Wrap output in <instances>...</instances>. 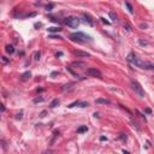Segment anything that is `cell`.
Segmentation results:
<instances>
[{
	"mask_svg": "<svg viewBox=\"0 0 154 154\" xmlns=\"http://www.w3.org/2000/svg\"><path fill=\"white\" fill-rule=\"evenodd\" d=\"M75 54L77 55V57H90V54L89 53H87V52H82V51H75Z\"/></svg>",
	"mask_w": 154,
	"mask_h": 154,
	"instance_id": "52a82bcc",
	"label": "cell"
},
{
	"mask_svg": "<svg viewBox=\"0 0 154 154\" xmlns=\"http://www.w3.org/2000/svg\"><path fill=\"white\" fill-rule=\"evenodd\" d=\"M58 105H59V99H54V100H53V101L51 102V107H52V108L57 107Z\"/></svg>",
	"mask_w": 154,
	"mask_h": 154,
	"instance_id": "9a60e30c",
	"label": "cell"
},
{
	"mask_svg": "<svg viewBox=\"0 0 154 154\" xmlns=\"http://www.w3.org/2000/svg\"><path fill=\"white\" fill-rule=\"evenodd\" d=\"M100 141H107V137H105V136H101V137H100Z\"/></svg>",
	"mask_w": 154,
	"mask_h": 154,
	"instance_id": "484cf974",
	"label": "cell"
},
{
	"mask_svg": "<svg viewBox=\"0 0 154 154\" xmlns=\"http://www.w3.org/2000/svg\"><path fill=\"white\" fill-rule=\"evenodd\" d=\"M125 6L128 7V10H129V12L132 15L134 13V9H132V6H131V4L129 3V1H125Z\"/></svg>",
	"mask_w": 154,
	"mask_h": 154,
	"instance_id": "5bb4252c",
	"label": "cell"
},
{
	"mask_svg": "<svg viewBox=\"0 0 154 154\" xmlns=\"http://www.w3.org/2000/svg\"><path fill=\"white\" fill-rule=\"evenodd\" d=\"M119 138H120V140H123V141H125V140H126V135H125V134H120Z\"/></svg>",
	"mask_w": 154,
	"mask_h": 154,
	"instance_id": "44dd1931",
	"label": "cell"
},
{
	"mask_svg": "<svg viewBox=\"0 0 154 154\" xmlns=\"http://www.w3.org/2000/svg\"><path fill=\"white\" fill-rule=\"evenodd\" d=\"M22 81H27V80H29L30 77H31V72H29V71H27V72H24L22 76Z\"/></svg>",
	"mask_w": 154,
	"mask_h": 154,
	"instance_id": "ba28073f",
	"label": "cell"
},
{
	"mask_svg": "<svg viewBox=\"0 0 154 154\" xmlns=\"http://www.w3.org/2000/svg\"><path fill=\"white\" fill-rule=\"evenodd\" d=\"M128 61L131 63L132 65L137 66V67H141V69H146V70H154V64L152 63H147V61H143L141 59H138L134 53H129L128 54Z\"/></svg>",
	"mask_w": 154,
	"mask_h": 154,
	"instance_id": "6da1fadb",
	"label": "cell"
},
{
	"mask_svg": "<svg viewBox=\"0 0 154 154\" xmlns=\"http://www.w3.org/2000/svg\"><path fill=\"white\" fill-rule=\"evenodd\" d=\"M47 30L49 33H59V31H61V28H59V27H49Z\"/></svg>",
	"mask_w": 154,
	"mask_h": 154,
	"instance_id": "9c48e42d",
	"label": "cell"
},
{
	"mask_svg": "<svg viewBox=\"0 0 154 154\" xmlns=\"http://www.w3.org/2000/svg\"><path fill=\"white\" fill-rule=\"evenodd\" d=\"M110 18H111L113 22H117V21H118V17H117V15H116L113 11H111V12H110Z\"/></svg>",
	"mask_w": 154,
	"mask_h": 154,
	"instance_id": "7c38bea8",
	"label": "cell"
},
{
	"mask_svg": "<svg viewBox=\"0 0 154 154\" xmlns=\"http://www.w3.org/2000/svg\"><path fill=\"white\" fill-rule=\"evenodd\" d=\"M16 119H22V112H21L19 114H17V117H16Z\"/></svg>",
	"mask_w": 154,
	"mask_h": 154,
	"instance_id": "d4e9b609",
	"label": "cell"
},
{
	"mask_svg": "<svg viewBox=\"0 0 154 154\" xmlns=\"http://www.w3.org/2000/svg\"><path fill=\"white\" fill-rule=\"evenodd\" d=\"M82 18H83V22H84V23H88L90 27H93V25H94V21L92 19V17H90L89 15L83 13V15H82Z\"/></svg>",
	"mask_w": 154,
	"mask_h": 154,
	"instance_id": "8992f818",
	"label": "cell"
},
{
	"mask_svg": "<svg viewBox=\"0 0 154 154\" xmlns=\"http://www.w3.org/2000/svg\"><path fill=\"white\" fill-rule=\"evenodd\" d=\"M57 75H58V72H57V71H54V72H52V75H51V76H52V77H54V76H57Z\"/></svg>",
	"mask_w": 154,
	"mask_h": 154,
	"instance_id": "83f0119b",
	"label": "cell"
},
{
	"mask_svg": "<svg viewBox=\"0 0 154 154\" xmlns=\"http://www.w3.org/2000/svg\"><path fill=\"white\" fill-rule=\"evenodd\" d=\"M131 87H132V89L135 90V93L138 94L140 98H143V96H144V92H143V89H142V87H141V84H140L138 82L132 81V82H131Z\"/></svg>",
	"mask_w": 154,
	"mask_h": 154,
	"instance_id": "277c9868",
	"label": "cell"
},
{
	"mask_svg": "<svg viewBox=\"0 0 154 154\" xmlns=\"http://www.w3.org/2000/svg\"><path fill=\"white\" fill-rule=\"evenodd\" d=\"M6 52H7L9 54H12V53L15 52V48H13V46H11V45H7V46H6Z\"/></svg>",
	"mask_w": 154,
	"mask_h": 154,
	"instance_id": "4fadbf2b",
	"label": "cell"
},
{
	"mask_svg": "<svg viewBox=\"0 0 154 154\" xmlns=\"http://www.w3.org/2000/svg\"><path fill=\"white\" fill-rule=\"evenodd\" d=\"M3 60H4V63H7V61H9V60H7L5 57H3Z\"/></svg>",
	"mask_w": 154,
	"mask_h": 154,
	"instance_id": "f546056e",
	"label": "cell"
},
{
	"mask_svg": "<svg viewBox=\"0 0 154 154\" xmlns=\"http://www.w3.org/2000/svg\"><path fill=\"white\" fill-rule=\"evenodd\" d=\"M64 23L67 25V27H71V28H77L80 24V18L78 17H75V16H69L64 19Z\"/></svg>",
	"mask_w": 154,
	"mask_h": 154,
	"instance_id": "3957f363",
	"label": "cell"
},
{
	"mask_svg": "<svg viewBox=\"0 0 154 154\" xmlns=\"http://www.w3.org/2000/svg\"><path fill=\"white\" fill-rule=\"evenodd\" d=\"M69 37H70L72 41L78 42V43H83L86 40H92L90 36H88V35H86L84 33H81V31H78V33H72V34H70Z\"/></svg>",
	"mask_w": 154,
	"mask_h": 154,
	"instance_id": "7a4b0ae2",
	"label": "cell"
},
{
	"mask_svg": "<svg viewBox=\"0 0 154 154\" xmlns=\"http://www.w3.org/2000/svg\"><path fill=\"white\" fill-rule=\"evenodd\" d=\"M40 57H41V53L40 52H36L35 53V60H40Z\"/></svg>",
	"mask_w": 154,
	"mask_h": 154,
	"instance_id": "ac0fdd59",
	"label": "cell"
},
{
	"mask_svg": "<svg viewBox=\"0 0 154 154\" xmlns=\"http://www.w3.org/2000/svg\"><path fill=\"white\" fill-rule=\"evenodd\" d=\"M46 9H47L48 11H51V10L53 9V5H52V4H51V5H47V6H46Z\"/></svg>",
	"mask_w": 154,
	"mask_h": 154,
	"instance_id": "cb8c5ba5",
	"label": "cell"
},
{
	"mask_svg": "<svg viewBox=\"0 0 154 154\" xmlns=\"http://www.w3.org/2000/svg\"><path fill=\"white\" fill-rule=\"evenodd\" d=\"M72 65H73V66H83V67L86 66V64H84V63H82V61H73V63H72Z\"/></svg>",
	"mask_w": 154,
	"mask_h": 154,
	"instance_id": "2e32d148",
	"label": "cell"
},
{
	"mask_svg": "<svg viewBox=\"0 0 154 154\" xmlns=\"http://www.w3.org/2000/svg\"><path fill=\"white\" fill-rule=\"evenodd\" d=\"M87 75H89V76H93V77H98V78H101V72L98 70V69H95V67H89V69H87Z\"/></svg>",
	"mask_w": 154,
	"mask_h": 154,
	"instance_id": "5b68a950",
	"label": "cell"
},
{
	"mask_svg": "<svg viewBox=\"0 0 154 154\" xmlns=\"http://www.w3.org/2000/svg\"><path fill=\"white\" fill-rule=\"evenodd\" d=\"M49 39H61V36H57V35H51Z\"/></svg>",
	"mask_w": 154,
	"mask_h": 154,
	"instance_id": "603a6c76",
	"label": "cell"
},
{
	"mask_svg": "<svg viewBox=\"0 0 154 154\" xmlns=\"http://www.w3.org/2000/svg\"><path fill=\"white\" fill-rule=\"evenodd\" d=\"M61 55H63L61 52H58V53H57V57H61Z\"/></svg>",
	"mask_w": 154,
	"mask_h": 154,
	"instance_id": "f1b7e54d",
	"label": "cell"
},
{
	"mask_svg": "<svg viewBox=\"0 0 154 154\" xmlns=\"http://www.w3.org/2000/svg\"><path fill=\"white\" fill-rule=\"evenodd\" d=\"M124 28H125V29H126L128 31H131V30H132V29H131V27H130V24H128V23H126V24L124 25Z\"/></svg>",
	"mask_w": 154,
	"mask_h": 154,
	"instance_id": "d6986e66",
	"label": "cell"
},
{
	"mask_svg": "<svg viewBox=\"0 0 154 154\" xmlns=\"http://www.w3.org/2000/svg\"><path fill=\"white\" fill-rule=\"evenodd\" d=\"M95 102L96 104H102V105H108L110 104V100H107V99H96Z\"/></svg>",
	"mask_w": 154,
	"mask_h": 154,
	"instance_id": "30bf717a",
	"label": "cell"
},
{
	"mask_svg": "<svg viewBox=\"0 0 154 154\" xmlns=\"http://www.w3.org/2000/svg\"><path fill=\"white\" fill-rule=\"evenodd\" d=\"M72 86H73V83H69V84H65V86L63 87V89H64V90H70V89L72 88Z\"/></svg>",
	"mask_w": 154,
	"mask_h": 154,
	"instance_id": "e0dca14e",
	"label": "cell"
},
{
	"mask_svg": "<svg viewBox=\"0 0 154 154\" xmlns=\"http://www.w3.org/2000/svg\"><path fill=\"white\" fill-rule=\"evenodd\" d=\"M101 21H102L104 23H106V24H110V22H107V21H106L105 18H101Z\"/></svg>",
	"mask_w": 154,
	"mask_h": 154,
	"instance_id": "4316f807",
	"label": "cell"
},
{
	"mask_svg": "<svg viewBox=\"0 0 154 154\" xmlns=\"http://www.w3.org/2000/svg\"><path fill=\"white\" fill-rule=\"evenodd\" d=\"M86 131H88V126L87 125L80 126L78 129H77V132H78V134H82V132H86Z\"/></svg>",
	"mask_w": 154,
	"mask_h": 154,
	"instance_id": "8fae6325",
	"label": "cell"
},
{
	"mask_svg": "<svg viewBox=\"0 0 154 154\" xmlns=\"http://www.w3.org/2000/svg\"><path fill=\"white\" fill-rule=\"evenodd\" d=\"M140 45H142V46H147V45H148V42H147V41H143V40H140Z\"/></svg>",
	"mask_w": 154,
	"mask_h": 154,
	"instance_id": "7402d4cb",
	"label": "cell"
},
{
	"mask_svg": "<svg viewBox=\"0 0 154 154\" xmlns=\"http://www.w3.org/2000/svg\"><path fill=\"white\" fill-rule=\"evenodd\" d=\"M42 101H43V98H37V99H35V100H34V102H35V104H37V102H42Z\"/></svg>",
	"mask_w": 154,
	"mask_h": 154,
	"instance_id": "ffe728a7",
	"label": "cell"
}]
</instances>
